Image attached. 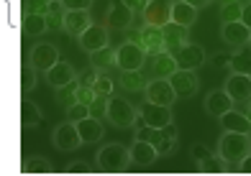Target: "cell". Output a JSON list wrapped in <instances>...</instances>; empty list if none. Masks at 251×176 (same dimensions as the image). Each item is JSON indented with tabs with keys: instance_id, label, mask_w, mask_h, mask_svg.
<instances>
[{
	"instance_id": "cell-1",
	"label": "cell",
	"mask_w": 251,
	"mask_h": 176,
	"mask_svg": "<svg viewBox=\"0 0 251 176\" xmlns=\"http://www.w3.org/2000/svg\"><path fill=\"white\" fill-rule=\"evenodd\" d=\"M251 154V135L249 133H233L226 131L218 140V156L226 163H241Z\"/></svg>"
},
{
	"instance_id": "cell-2",
	"label": "cell",
	"mask_w": 251,
	"mask_h": 176,
	"mask_svg": "<svg viewBox=\"0 0 251 176\" xmlns=\"http://www.w3.org/2000/svg\"><path fill=\"white\" fill-rule=\"evenodd\" d=\"M108 120L126 131V128H136V120H139V110L126 100V97H108Z\"/></svg>"
},
{
	"instance_id": "cell-3",
	"label": "cell",
	"mask_w": 251,
	"mask_h": 176,
	"mask_svg": "<svg viewBox=\"0 0 251 176\" xmlns=\"http://www.w3.org/2000/svg\"><path fill=\"white\" fill-rule=\"evenodd\" d=\"M128 163H131V154L121 143H108L98 151V166L102 171H126Z\"/></svg>"
},
{
	"instance_id": "cell-4",
	"label": "cell",
	"mask_w": 251,
	"mask_h": 176,
	"mask_svg": "<svg viewBox=\"0 0 251 176\" xmlns=\"http://www.w3.org/2000/svg\"><path fill=\"white\" fill-rule=\"evenodd\" d=\"M144 59H146V51L139 44L126 41L116 49V66L121 69V72H136V69H141Z\"/></svg>"
},
{
	"instance_id": "cell-5",
	"label": "cell",
	"mask_w": 251,
	"mask_h": 176,
	"mask_svg": "<svg viewBox=\"0 0 251 176\" xmlns=\"http://www.w3.org/2000/svg\"><path fill=\"white\" fill-rule=\"evenodd\" d=\"M139 117L144 120V125H151V128H164L169 123H175L169 105H156V102H149V100H146V105H141Z\"/></svg>"
},
{
	"instance_id": "cell-6",
	"label": "cell",
	"mask_w": 251,
	"mask_h": 176,
	"mask_svg": "<svg viewBox=\"0 0 251 176\" xmlns=\"http://www.w3.org/2000/svg\"><path fill=\"white\" fill-rule=\"evenodd\" d=\"M54 146L59 148V151H75L82 146V135H79L77 131V123L72 120H64L56 125V131H54Z\"/></svg>"
},
{
	"instance_id": "cell-7",
	"label": "cell",
	"mask_w": 251,
	"mask_h": 176,
	"mask_svg": "<svg viewBox=\"0 0 251 176\" xmlns=\"http://www.w3.org/2000/svg\"><path fill=\"white\" fill-rule=\"evenodd\" d=\"M169 82H172L177 97H192L200 89V79L195 74V69H177V72L169 77Z\"/></svg>"
},
{
	"instance_id": "cell-8",
	"label": "cell",
	"mask_w": 251,
	"mask_h": 176,
	"mask_svg": "<svg viewBox=\"0 0 251 176\" xmlns=\"http://www.w3.org/2000/svg\"><path fill=\"white\" fill-rule=\"evenodd\" d=\"M144 92H146V100H149V102L169 105V108L175 105V97H177V92H175V87H172V82H169V79H151Z\"/></svg>"
},
{
	"instance_id": "cell-9",
	"label": "cell",
	"mask_w": 251,
	"mask_h": 176,
	"mask_svg": "<svg viewBox=\"0 0 251 176\" xmlns=\"http://www.w3.org/2000/svg\"><path fill=\"white\" fill-rule=\"evenodd\" d=\"M105 23L110 31H131L133 26V10L121 0V3H113L105 13Z\"/></svg>"
},
{
	"instance_id": "cell-10",
	"label": "cell",
	"mask_w": 251,
	"mask_h": 176,
	"mask_svg": "<svg viewBox=\"0 0 251 176\" xmlns=\"http://www.w3.org/2000/svg\"><path fill=\"white\" fill-rule=\"evenodd\" d=\"M139 46H141V49L149 54V56H156V54L167 51L162 26H151V23H146V26L141 28V41H139Z\"/></svg>"
},
{
	"instance_id": "cell-11",
	"label": "cell",
	"mask_w": 251,
	"mask_h": 176,
	"mask_svg": "<svg viewBox=\"0 0 251 176\" xmlns=\"http://www.w3.org/2000/svg\"><path fill=\"white\" fill-rule=\"evenodd\" d=\"M141 16L151 26H167V23H172V0H149Z\"/></svg>"
},
{
	"instance_id": "cell-12",
	"label": "cell",
	"mask_w": 251,
	"mask_h": 176,
	"mask_svg": "<svg viewBox=\"0 0 251 176\" xmlns=\"http://www.w3.org/2000/svg\"><path fill=\"white\" fill-rule=\"evenodd\" d=\"M228 95H231L233 102H249L251 100V74H236L231 72V77L226 79V87H223Z\"/></svg>"
},
{
	"instance_id": "cell-13",
	"label": "cell",
	"mask_w": 251,
	"mask_h": 176,
	"mask_svg": "<svg viewBox=\"0 0 251 176\" xmlns=\"http://www.w3.org/2000/svg\"><path fill=\"white\" fill-rule=\"evenodd\" d=\"M77 41H79V46H82V51L93 54V51L102 49V46H110V28H105V26H90Z\"/></svg>"
},
{
	"instance_id": "cell-14",
	"label": "cell",
	"mask_w": 251,
	"mask_h": 176,
	"mask_svg": "<svg viewBox=\"0 0 251 176\" xmlns=\"http://www.w3.org/2000/svg\"><path fill=\"white\" fill-rule=\"evenodd\" d=\"M28 62L36 66L39 72H49V69L59 62V51H56V46H51V44H36L31 49Z\"/></svg>"
},
{
	"instance_id": "cell-15",
	"label": "cell",
	"mask_w": 251,
	"mask_h": 176,
	"mask_svg": "<svg viewBox=\"0 0 251 176\" xmlns=\"http://www.w3.org/2000/svg\"><path fill=\"white\" fill-rule=\"evenodd\" d=\"M223 41L231 46V49H241L251 41V28L246 26L244 21H236V23H223V31H221Z\"/></svg>"
},
{
	"instance_id": "cell-16",
	"label": "cell",
	"mask_w": 251,
	"mask_h": 176,
	"mask_svg": "<svg viewBox=\"0 0 251 176\" xmlns=\"http://www.w3.org/2000/svg\"><path fill=\"white\" fill-rule=\"evenodd\" d=\"M177 59V66L179 69H198L205 64V49L198 44H185L182 49L175 54Z\"/></svg>"
},
{
	"instance_id": "cell-17",
	"label": "cell",
	"mask_w": 251,
	"mask_h": 176,
	"mask_svg": "<svg viewBox=\"0 0 251 176\" xmlns=\"http://www.w3.org/2000/svg\"><path fill=\"white\" fill-rule=\"evenodd\" d=\"M164 31V44H167V51L169 54H177L185 44H190V28L179 26V23H167V26H162Z\"/></svg>"
},
{
	"instance_id": "cell-18",
	"label": "cell",
	"mask_w": 251,
	"mask_h": 176,
	"mask_svg": "<svg viewBox=\"0 0 251 176\" xmlns=\"http://www.w3.org/2000/svg\"><path fill=\"white\" fill-rule=\"evenodd\" d=\"M93 26V18H90L87 10H67V18H64V31L70 36L79 39L82 33Z\"/></svg>"
},
{
	"instance_id": "cell-19",
	"label": "cell",
	"mask_w": 251,
	"mask_h": 176,
	"mask_svg": "<svg viewBox=\"0 0 251 176\" xmlns=\"http://www.w3.org/2000/svg\"><path fill=\"white\" fill-rule=\"evenodd\" d=\"M205 110H208V115H213V117H221L228 110H233V100L226 89H215L205 97Z\"/></svg>"
},
{
	"instance_id": "cell-20",
	"label": "cell",
	"mask_w": 251,
	"mask_h": 176,
	"mask_svg": "<svg viewBox=\"0 0 251 176\" xmlns=\"http://www.w3.org/2000/svg\"><path fill=\"white\" fill-rule=\"evenodd\" d=\"M128 154H131V163H136V166H151L156 158V148L141 138H133Z\"/></svg>"
},
{
	"instance_id": "cell-21",
	"label": "cell",
	"mask_w": 251,
	"mask_h": 176,
	"mask_svg": "<svg viewBox=\"0 0 251 176\" xmlns=\"http://www.w3.org/2000/svg\"><path fill=\"white\" fill-rule=\"evenodd\" d=\"M177 59H175V54H169V51H162V54H156V56H151V72H154V77L156 79H169L175 72H177Z\"/></svg>"
},
{
	"instance_id": "cell-22",
	"label": "cell",
	"mask_w": 251,
	"mask_h": 176,
	"mask_svg": "<svg viewBox=\"0 0 251 176\" xmlns=\"http://www.w3.org/2000/svg\"><path fill=\"white\" fill-rule=\"evenodd\" d=\"M47 79H49V85H51L54 89H59V87H64V85H70L72 79H77V74H75V69H72L70 62H56L49 72H47Z\"/></svg>"
},
{
	"instance_id": "cell-23",
	"label": "cell",
	"mask_w": 251,
	"mask_h": 176,
	"mask_svg": "<svg viewBox=\"0 0 251 176\" xmlns=\"http://www.w3.org/2000/svg\"><path fill=\"white\" fill-rule=\"evenodd\" d=\"M198 21V8L190 5L187 0H177V3H172V23H179V26L185 28H192Z\"/></svg>"
},
{
	"instance_id": "cell-24",
	"label": "cell",
	"mask_w": 251,
	"mask_h": 176,
	"mask_svg": "<svg viewBox=\"0 0 251 176\" xmlns=\"http://www.w3.org/2000/svg\"><path fill=\"white\" fill-rule=\"evenodd\" d=\"M221 125L226 128V131H233V133H249L251 135V120L244 115V112H238V110H228L226 115L218 117Z\"/></svg>"
},
{
	"instance_id": "cell-25",
	"label": "cell",
	"mask_w": 251,
	"mask_h": 176,
	"mask_svg": "<svg viewBox=\"0 0 251 176\" xmlns=\"http://www.w3.org/2000/svg\"><path fill=\"white\" fill-rule=\"evenodd\" d=\"M77 131H79V135H82V143H98V140L102 138V125L93 115L82 117V120L77 123Z\"/></svg>"
},
{
	"instance_id": "cell-26",
	"label": "cell",
	"mask_w": 251,
	"mask_h": 176,
	"mask_svg": "<svg viewBox=\"0 0 251 176\" xmlns=\"http://www.w3.org/2000/svg\"><path fill=\"white\" fill-rule=\"evenodd\" d=\"M231 72L236 74H251V44L241 46L231 54Z\"/></svg>"
},
{
	"instance_id": "cell-27",
	"label": "cell",
	"mask_w": 251,
	"mask_h": 176,
	"mask_svg": "<svg viewBox=\"0 0 251 176\" xmlns=\"http://www.w3.org/2000/svg\"><path fill=\"white\" fill-rule=\"evenodd\" d=\"M118 85L126 92H144L146 85H149V79L141 74V69H136V72H121V82H118Z\"/></svg>"
},
{
	"instance_id": "cell-28",
	"label": "cell",
	"mask_w": 251,
	"mask_h": 176,
	"mask_svg": "<svg viewBox=\"0 0 251 176\" xmlns=\"http://www.w3.org/2000/svg\"><path fill=\"white\" fill-rule=\"evenodd\" d=\"M90 64H93L98 72L116 66V49H113V46H102V49L93 51V54H90Z\"/></svg>"
},
{
	"instance_id": "cell-29",
	"label": "cell",
	"mask_w": 251,
	"mask_h": 176,
	"mask_svg": "<svg viewBox=\"0 0 251 176\" xmlns=\"http://www.w3.org/2000/svg\"><path fill=\"white\" fill-rule=\"evenodd\" d=\"M64 18H67V8H64L62 0L51 3L49 10H47V26H49V31H56V33L64 31Z\"/></svg>"
},
{
	"instance_id": "cell-30",
	"label": "cell",
	"mask_w": 251,
	"mask_h": 176,
	"mask_svg": "<svg viewBox=\"0 0 251 176\" xmlns=\"http://www.w3.org/2000/svg\"><path fill=\"white\" fill-rule=\"evenodd\" d=\"M41 110H39V105L36 102H31V100H24L21 102V123H24L26 128H36L41 123Z\"/></svg>"
},
{
	"instance_id": "cell-31",
	"label": "cell",
	"mask_w": 251,
	"mask_h": 176,
	"mask_svg": "<svg viewBox=\"0 0 251 176\" xmlns=\"http://www.w3.org/2000/svg\"><path fill=\"white\" fill-rule=\"evenodd\" d=\"M77 89H79V82L77 79H72L70 85H64V87H59L56 89V105H62V108L67 110V108H72V105H77Z\"/></svg>"
},
{
	"instance_id": "cell-32",
	"label": "cell",
	"mask_w": 251,
	"mask_h": 176,
	"mask_svg": "<svg viewBox=\"0 0 251 176\" xmlns=\"http://www.w3.org/2000/svg\"><path fill=\"white\" fill-rule=\"evenodd\" d=\"M24 31L28 36H41L47 33L49 26H47V16H36V13H26V21H24Z\"/></svg>"
},
{
	"instance_id": "cell-33",
	"label": "cell",
	"mask_w": 251,
	"mask_h": 176,
	"mask_svg": "<svg viewBox=\"0 0 251 176\" xmlns=\"http://www.w3.org/2000/svg\"><path fill=\"white\" fill-rule=\"evenodd\" d=\"M136 138H141V140H146V143L156 146L159 140L164 138V131L162 128H151V125H139L136 128Z\"/></svg>"
},
{
	"instance_id": "cell-34",
	"label": "cell",
	"mask_w": 251,
	"mask_h": 176,
	"mask_svg": "<svg viewBox=\"0 0 251 176\" xmlns=\"http://www.w3.org/2000/svg\"><path fill=\"white\" fill-rule=\"evenodd\" d=\"M36 72H39V69L33 66L31 62L21 66V89H24V92H31L33 87H36Z\"/></svg>"
},
{
	"instance_id": "cell-35",
	"label": "cell",
	"mask_w": 251,
	"mask_h": 176,
	"mask_svg": "<svg viewBox=\"0 0 251 176\" xmlns=\"http://www.w3.org/2000/svg\"><path fill=\"white\" fill-rule=\"evenodd\" d=\"M241 13H244V5L238 3H226L221 5V21L223 23H236V21H241Z\"/></svg>"
},
{
	"instance_id": "cell-36",
	"label": "cell",
	"mask_w": 251,
	"mask_h": 176,
	"mask_svg": "<svg viewBox=\"0 0 251 176\" xmlns=\"http://www.w3.org/2000/svg\"><path fill=\"white\" fill-rule=\"evenodd\" d=\"M51 171V163L41 156H33L24 163V174H49Z\"/></svg>"
},
{
	"instance_id": "cell-37",
	"label": "cell",
	"mask_w": 251,
	"mask_h": 176,
	"mask_svg": "<svg viewBox=\"0 0 251 176\" xmlns=\"http://www.w3.org/2000/svg\"><path fill=\"white\" fill-rule=\"evenodd\" d=\"M113 89H116V82L110 79V74H98V82H95V92L98 95H105V97H110L113 95Z\"/></svg>"
},
{
	"instance_id": "cell-38",
	"label": "cell",
	"mask_w": 251,
	"mask_h": 176,
	"mask_svg": "<svg viewBox=\"0 0 251 176\" xmlns=\"http://www.w3.org/2000/svg\"><path fill=\"white\" fill-rule=\"evenodd\" d=\"M90 115L93 117H108V97L105 95H98L93 102H90Z\"/></svg>"
},
{
	"instance_id": "cell-39",
	"label": "cell",
	"mask_w": 251,
	"mask_h": 176,
	"mask_svg": "<svg viewBox=\"0 0 251 176\" xmlns=\"http://www.w3.org/2000/svg\"><path fill=\"white\" fill-rule=\"evenodd\" d=\"M223 163H226V161H223L221 156H213V154H210L208 158L198 161V166H200V171H213V174H215V171H226Z\"/></svg>"
},
{
	"instance_id": "cell-40",
	"label": "cell",
	"mask_w": 251,
	"mask_h": 176,
	"mask_svg": "<svg viewBox=\"0 0 251 176\" xmlns=\"http://www.w3.org/2000/svg\"><path fill=\"white\" fill-rule=\"evenodd\" d=\"M156 148V156H172L175 151H177V138H169V135H164L159 143L154 146Z\"/></svg>"
},
{
	"instance_id": "cell-41",
	"label": "cell",
	"mask_w": 251,
	"mask_h": 176,
	"mask_svg": "<svg viewBox=\"0 0 251 176\" xmlns=\"http://www.w3.org/2000/svg\"><path fill=\"white\" fill-rule=\"evenodd\" d=\"M98 69L90 64V69H82V72L77 74V82H79V87H95V82H98Z\"/></svg>"
},
{
	"instance_id": "cell-42",
	"label": "cell",
	"mask_w": 251,
	"mask_h": 176,
	"mask_svg": "<svg viewBox=\"0 0 251 176\" xmlns=\"http://www.w3.org/2000/svg\"><path fill=\"white\" fill-rule=\"evenodd\" d=\"M87 115H90V105L77 102V105H72V108H67V120H72V123H79Z\"/></svg>"
},
{
	"instance_id": "cell-43",
	"label": "cell",
	"mask_w": 251,
	"mask_h": 176,
	"mask_svg": "<svg viewBox=\"0 0 251 176\" xmlns=\"http://www.w3.org/2000/svg\"><path fill=\"white\" fill-rule=\"evenodd\" d=\"M49 0H26V13H36V16H47L49 10Z\"/></svg>"
},
{
	"instance_id": "cell-44",
	"label": "cell",
	"mask_w": 251,
	"mask_h": 176,
	"mask_svg": "<svg viewBox=\"0 0 251 176\" xmlns=\"http://www.w3.org/2000/svg\"><path fill=\"white\" fill-rule=\"evenodd\" d=\"M95 97H98L95 87H79V89H77V102H82V105H90Z\"/></svg>"
},
{
	"instance_id": "cell-45",
	"label": "cell",
	"mask_w": 251,
	"mask_h": 176,
	"mask_svg": "<svg viewBox=\"0 0 251 176\" xmlns=\"http://www.w3.org/2000/svg\"><path fill=\"white\" fill-rule=\"evenodd\" d=\"M67 10H90L93 0H62Z\"/></svg>"
},
{
	"instance_id": "cell-46",
	"label": "cell",
	"mask_w": 251,
	"mask_h": 176,
	"mask_svg": "<svg viewBox=\"0 0 251 176\" xmlns=\"http://www.w3.org/2000/svg\"><path fill=\"white\" fill-rule=\"evenodd\" d=\"M190 156L195 158V161H202V158H208V156H210V148H208V146H202V143H198V146H192Z\"/></svg>"
},
{
	"instance_id": "cell-47",
	"label": "cell",
	"mask_w": 251,
	"mask_h": 176,
	"mask_svg": "<svg viewBox=\"0 0 251 176\" xmlns=\"http://www.w3.org/2000/svg\"><path fill=\"white\" fill-rule=\"evenodd\" d=\"M210 64H213L215 69H223V66H231V54H215V56L210 59Z\"/></svg>"
},
{
	"instance_id": "cell-48",
	"label": "cell",
	"mask_w": 251,
	"mask_h": 176,
	"mask_svg": "<svg viewBox=\"0 0 251 176\" xmlns=\"http://www.w3.org/2000/svg\"><path fill=\"white\" fill-rule=\"evenodd\" d=\"M126 5H128L133 13H144V8L149 5V0H123Z\"/></svg>"
},
{
	"instance_id": "cell-49",
	"label": "cell",
	"mask_w": 251,
	"mask_h": 176,
	"mask_svg": "<svg viewBox=\"0 0 251 176\" xmlns=\"http://www.w3.org/2000/svg\"><path fill=\"white\" fill-rule=\"evenodd\" d=\"M87 171V161H72L67 166V174H85Z\"/></svg>"
},
{
	"instance_id": "cell-50",
	"label": "cell",
	"mask_w": 251,
	"mask_h": 176,
	"mask_svg": "<svg viewBox=\"0 0 251 176\" xmlns=\"http://www.w3.org/2000/svg\"><path fill=\"white\" fill-rule=\"evenodd\" d=\"M241 21H244L246 26L251 28V3H249V5H244V13H241Z\"/></svg>"
},
{
	"instance_id": "cell-51",
	"label": "cell",
	"mask_w": 251,
	"mask_h": 176,
	"mask_svg": "<svg viewBox=\"0 0 251 176\" xmlns=\"http://www.w3.org/2000/svg\"><path fill=\"white\" fill-rule=\"evenodd\" d=\"M238 166H241V171H246V174H251V154L241 161V163H238Z\"/></svg>"
},
{
	"instance_id": "cell-52",
	"label": "cell",
	"mask_w": 251,
	"mask_h": 176,
	"mask_svg": "<svg viewBox=\"0 0 251 176\" xmlns=\"http://www.w3.org/2000/svg\"><path fill=\"white\" fill-rule=\"evenodd\" d=\"M187 3L195 8H205V5H210V0H187Z\"/></svg>"
},
{
	"instance_id": "cell-53",
	"label": "cell",
	"mask_w": 251,
	"mask_h": 176,
	"mask_svg": "<svg viewBox=\"0 0 251 176\" xmlns=\"http://www.w3.org/2000/svg\"><path fill=\"white\" fill-rule=\"evenodd\" d=\"M241 105H244V115L251 120V100H249V102H241Z\"/></svg>"
},
{
	"instance_id": "cell-54",
	"label": "cell",
	"mask_w": 251,
	"mask_h": 176,
	"mask_svg": "<svg viewBox=\"0 0 251 176\" xmlns=\"http://www.w3.org/2000/svg\"><path fill=\"white\" fill-rule=\"evenodd\" d=\"M218 3H221V5H226V3H236V0H218Z\"/></svg>"
},
{
	"instance_id": "cell-55",
	"label": "cell",
	"mask_w": 251,
	"mask_h": 176,
	"mask_svg": "<svg viewBox=\"0 0 251 176\" xmlns=\"http://www.w3.org/2000/svg\"><path fill=\"white\" fill-rule=\"evenodd\" d=\"M49 3H56V0H49Z\"/></svg>"
},
{
	"instance_id": "cell-56",
	"label": "cell",
	"mask_w": 251,
	"mask_h": 176,
	"mask_svg": "<svg viewBox=\"0 0 251 176\" xmlns=\"http://www.w3.org/2000/svg\"><path fill=\"white\" fill-rule=\"evenodd\" d=\"M249 44H251V41H249Z\"/></svg>"
}]
</instances>
